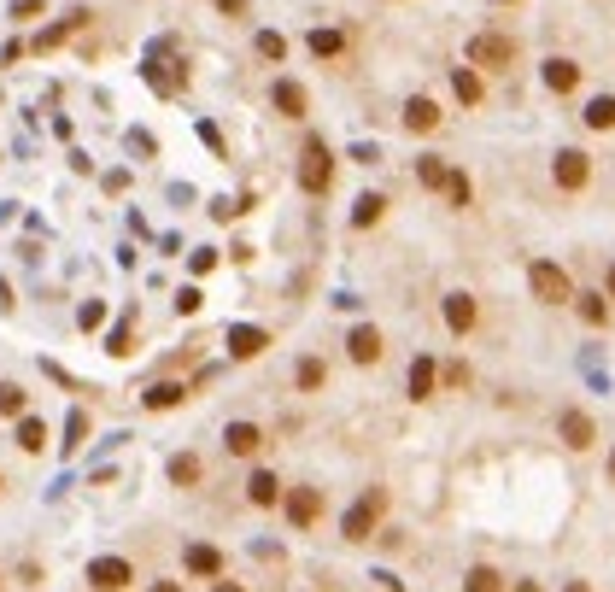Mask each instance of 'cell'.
<instances>
[{
  "instance_id": "1",
  "label": "cell",
  "mask_w": 615,
  "mask_h": 592,
  "mask_svg": "<svg viewBox=\"0 0 615 592\" xmlns=\"http://www.w3.org/2000/svg\"><path fill=\"white\" fill-rule=\"evenodd\" d=\"M463 59H469V65H481V71H510V65H516V42H510V36H498V29H481V36H469Z\"/></svg>"
},
{
  "instance_id": "2",
  "label": "cell",
  "mask_w": 615,
  "mask_h": 592,
  "mask_svg": "<svg viewBox=\"0 0 615 592\" xmlns=\"http://www.w3.org/2000/svg\"><path fill=\"white\" fill-rule=\"evenodd\" d=\"M528 288H533V299H539V305H569V299H574L569 270L551 264V258H533V264H528Z\"/></svg>"
},
{
  "instance_id": "3",
  "label": "cell",
  "mask_w": 615,
  "mask_h": 592,
  "mask_svg": "<svg viewBox=\"0 0 615 592\" xmlns=\"http://www.w3.org/2000/svg\"><path fill=\"white\" fill-rule=\"evenodd\" d=\"M381 516H387V493H381V487H369L364 499H358V505L346 510V522H340V534L352 539V546H358V539H369L381 528Z\"/></svg>"
},
{
  "instance_id": "4",
  "label": "cell",
  "mask_w": 615,
  "mask_h": 592,
  "mask_svg": "<svg viewBox=\"0 0 615 592\" xmlns=\"http://www.w3.org/2000/svg\"><path fill=\"white\" fill-rule=\"evenodd\" d=\"M299 188L305 194H328L335 188V153L322 142H305V153H299Z\"/></svg>"
},
{
  "instance_id": "5",
  "label": "cell",
  "mask_w": 615,
  "mask_h": 592,
  "mask_svg": "<svg viewBox=\"0 0 615 592\" xmlns=\"http://www.w3.org/2000/svg\"><path fill=\"white\" fill-rule=\"evenodd\" d=\"M551 176H557L562 194H580V188L592 182V158L580 153V147H562V153L551 158Z\"/></svg>"
},
{
  "instance_id": "6",
  "label": "cell",
  "mask_w": 615,
  "mask_h": 592,
  "mask_svg": "<svg viewBox=\"0 0 615 592\" xmlns=\"http://www.w3.org/2000/svg\"><path fill=\"white\" fill-rule=\"evenodd\" d=\"M281 510H287L294 528H317L322 522V487H287V493H281Z\"/></svg>"
},
{
  "instance_id": "7",
  "label": "cell",
  "mask_w": 615,
  "mask_h": 592,
  "mask_svg": "<svg viewBox=\"0 0 615 592\" xmlns=\"http://www.w3.org/2000/svg\"><path fill=\"white\" fill-rule=\"evenodd\" d=\"M129 580H135V569H129L124 557H94V564H88V587L94 592H124Z\"/></svg>"
},
{
  "instance_id": "8",
  "label": "cell",
  "mask_w": 615,
  "mask_h": 592,
  "mask_svg": "<svg viewBox=\"0 0 615 592\" xmlns=\"http://www.w3.org/2000/svg\"><path fill=\"white\" fill-rule=\"evenodd\" d=\"M557 440L569 451H587L592 440H598V423H592L587 410H562V417H557Z\"/></svg>"
},
{
  "instance_id": "9",
  "label": "cell",
  "mask_w": 615,
  "mask_h": 592,
  "mask_svg": "<svg viewBox=\"0 0 615 592\" xmlns=\"http://www.w3.org/2000/svg\"><path fill=\"white\" fill-rule=\"evenodd\" d=\"M440 317H446L451 335H469V328H475V317H481V305H475V294H446Z\"/></svg>"
},
{
  "instance_id": "10",
  "label": "cell",
  "mask_w": 615,
  "mask_h": 592,
  "mask_svg": "<svg viewBox=\"0 0 615 592\" xmlns=\"http://www.w3.org/2000/svg\"><path fill=\"white\" fill-rule=\"evenodd\" d=\"M346 353H352V364H381V353H387V340H381V328H352V340H346Z\"/></svg>"
},
{
  "instance_id": "11",
  "label": "cell",
  "mask_w": 615,
  "mask_h": 592,
  "mask_svg": "<svg viewBox=\"0 0 615 592\" xmlns=\"http://www.w3.org/2000/svg\"><path fill=\"white\" fill-rule=\"evenodd\" d=\"M182 569H188V575H199V580H217V575H223V551H217V546H188L182 551Z\"/></svg>"
},
{
  "instance_id": "12",
  "label": "cell",
  "mask_w": 615,
  "mask_h": 592,
  "mask_svg": "<svg viewBox=\"0 0 615 592\" xmlns=\"http://www.w3.org/2000/svg\"><path fill=\"white\" fill-rule=\"evenodd\" d=\"M223 446H229V458H258V446H264V428H258V423H229Z\"/></svg>"
},
{
  "instance_id": "13",
  "label": "cell",
  "mask_w": 615,
  "mask_h": 592,
  "mask_svg": "<svg viewBox=\"0 0 615 592\" xmlns=\"http://www.w3.org/2000/svg\"><path fill=\"white\" fill-rule=\"evenodd\" d=\"M405 129H410V135H428V129H440V106H433L428 94H410V100H405Z\"/></svg>"
},
{
  "instance_id": "14",
  "label": "cell",
  "mask_w": 615,
  "mask_h": 592,
  "mask_svg": "<svg viewBox=\"0 0 615 592\" xmlns=\"http://www.w3.org/2000/svg\"><path fill=\"white\" fill-rule=\"evenodd\" d=\"M405 387H410V399H433V387H440V364H433L428 353H422V358H410Z\"/></svg>"
},
{
  "instance_id": "15",
  "label": "cell",
  "mask_w": 615,
  "mask_h": 592,
  "mask_svg": "<svg viewBox=\"0 0 615 592\" xmlns=\"http://www.w3.org/2000/svg\"><path fill=\"white\" fill-rule=\"evenodd\" d=\"M264 346H270V335H264V328H229V358H258V353H264Z\"/></svg>"
},
{
  "instance_id": "16",
  "label": "cell",
  "mask_w": 615,
  "mask_h": 592,
  "mask_svg": "<svg viewBox=\"0 0 615 592\" xmlns=\"http://www.w3.org/2000/svg\"><path fill=\"white\" fill-rule=\"evenodd\" d=\"M270 100H276V112H281V118H305V106H311V100H305V88H299V83H287V77H281V83L270 88Z\"/></svg>"
},
{
  "instance_id": "17",
  "label": "cell",
  "mask_w": 615,
  "mask_h": 592,
  "mask_svg": "<svg viewBox=\"0 0 615 592\" xmlns=\"http://www.w3.org/2000/svg\"><path fill=\"white\" fill-rule=\"evenodd\" d=\"M574 83H580V65H574V59H546V88L551 94H574Z\"/></svg>"
},
{
  "instance_id": "18",
  "label": "cell",
  "mask_w": 615,
  "mask_h": 592,
  "mask_svg": "<svg viewBox=\"0 0 615 592\" xmlns=\"http://www.w3.org/2000/svg\"><path fill=\"white\" fill-rule=\"evenodd\" d=\"M247 499H252V505H258V510H270V505H281V481H276V475H270V469H258V475H252V481H247Z\"/></svg>"
},
{
  "instance_id": "19",
  "label": "cell",
  "mask_w": 615,
  "mask_h": 592,
  "mask_svg": "<svg viewBox=\"0 0 615 592\" xmlns=\"http://www.w3.org/2000/svg\"><path fill=\"white\" fill-rule=\"evenodd\" d=\"M199 475H206V464H199L194 451H176V458H170V481H176V487H199Z\"/></svg>"
},
{
  "instance_id": "20",
  "label": "cell",
  "mask_w": 615,
  "mask_h": 592,
  "mask_svg": "<svg viewBox=\"0 0 615 592\" xmlns=\"http://www.w3.org/2000/svg\"><path fill=\"white\" fill-rule=\"evenodd\" d=\"M83 24H88V12H83V6H77V12L65 18V24H53V29H42V36H36V53H47V47H59V42H65V36H70V29H83Z\"/></svg>"
},
{
  "instance_id": "21",
  "label": "cell",
  "mask_w": 615,
  "mask_h": 592,
  "mask_svg": "<svg viewBox=\"0 0 615 592\" xmlns=\"http://www.w3.org/2000/svg\"><path fill=\"white\" fill-rule=\"evenodd\" d=\"M188 387L182 381H158V387H147V410H170V405H182Z\"/></svg>"
},
{
  "instance_id": "22",
  "label": "cell",
  "mask_w": 615,
  "mask_h": 592,
  "mask_svg": "<svg viewBox=\"0 0 615 592\" xmlns=\"http://www.w3.org/2000/svg\"><path fill=\"white\" fill-rule=\"evenodd\" d=\"M463 592H504V575L492 564H475L469 575H463Z\"/></svg>"
},
{
  "instance_id": "23",
  "label": "cell",
  "mask_w": 615,
  "mask_h": 592,
  "mask_svg": "<svg viewBox=\"0 0 615 592\" xmlns=\"http://www.w3.org/2000/svg\"><path fill=\"white\" fill-rule=\"evenodd\" d=\"M451 88H457L463 106H481V77H475V65H457V71H451Z\"/></svg>"
},
{
  "instance_id": "24",
  "label": "cell",
  "mask_w": 615,
  "mask_h": 592,
  "mask_svg": "<svg viewBox=\"0 0 615 592\" xmlns=\"http://www.w3.org/2000/svg\"><path fill=\"white\" fill-rule=\"evenodd\" d=\"M574 311H580V323H592V328L610 323V305H603V294H574Z\"/></svg>"
},
{
  "instance_id": "25",
  "label": "cell",
  "mask_w": 615,
  "mask_h": 592,
  "mask_svg": "<svg viewBox=\"0 0 615 592\" xmlns=\"http://www.w3.org/2000/svg\"><path fill=\"white\" fill-rule=\"evenodd\" d=\"M311 53H317V59H340V53H346V36H340V29H311Z\"/></svg>"
},
{
  "instance_id": "26",
  "label": "cell",
  "mask_w": 615,
  "mask_h": 592,
  "mask_svg": "<svg viewBox=\"0 0 615 592\" xmlns=\"http://www.w3.org/2000/svg\"><path fill=\"white\" fill-rule=\"evenodd\" d=\"M299 393H317L322 381H328V364H322V358H299Z\"/></svg>"
},
{
  "instance_id": "27",
  "label": "cell",
  "mask_w": 615,
  "mask_h": 592,
  "mask_svg": "<svg viewBox=\"0 0 615 592\" xmlns=\"http://www.w3.org/2000/svg\"><path fill=\"white\" fill-rule=\"evenodd\" d=\"M587 129H615V94H598L587 106Z\"/></svg>"
},
{
  "instance_id": "28",
  "label": "cell",
  "mask_w": 615,
  "mask_h": 592,
  "mask_svg": "<svg viewBox=\"0 0 615 592\" xmlns=\"http://www.w3.org/2000/svg\"><path fill=\"white\" fill-rule=\"evenodd\" d=\"M18 446H24V451L47 446V423H42V417H24V423H18Z\"/></svg>"
},
{
  "instance_id": "29",
  "label": "cell",
  "mask_w": 615,
  "mask_h": 592,
  "mask_svg": "<svg viewBox=\"0 0 615 592\" xmlns=\"http://www.w3.org/2000/svg\"><path fill=\"white\" fill-rule=\"evenodd\" d=\"M381 212H387V199H381V194H364V199H358V212H352V223L369 229V223H381Z\"/></svg>"
},
{
  "instance_id": "30",
  "label": "cell",
  "mask_w": 615,
  "mask_h": 592,
  "mask_svg": "<svg viewBox=\"0 0 615 592\" xmlns=\"http://www.w3.org/2000/svg\"><path fill=\"white\" fill-rule=\"evenodd\" d=\"M417 182L422 188H446V158H417Z\"/></svg>"
},
{
  "instance_id": "31",
  "label": "cell",
  "mask_w": 615,
  "mask_h": 592,
  "mask_svg": "<svg viewBox=\"0 0 615 592\" xmlns=\"http://www.w3.org/2000/svg\"><path fill=\"white\" fill-rule=\"evenodd\" d=\"M446 194H451V206H469V199H475V182H469L463 170H446Z\"/></svg>"
},
{
  "instance_id": "32",
  "label": "cell",
  "mask_w": 615,
  "mask_h": 592,
  "mask_svg": "<svg viewBox=\"0 0 615 592\" xmlns=\"http://www.w3.org/2000/svg\"><path fill=\"white\" fill-rule=\"evenodd\" d=\"M0 417H24V387L18 381H0Z\"/></svg>"
},
{
  "instance_id": "33",
  "label": "cell",
  "mask_w": 615,
  "mask_h": 592,
  "mask_svg": "<svg viewBox=\"0 0 615 592\" xmlns=\"http://www.w3.org/2000/svg\"><path fill=\"white\" fill-rule=\"evenodd\" d=\"M258 53H264V59H276V65H281V59H287V36L264 29V36H258Z\"/></svg>"
},
{
  "instance_id": "34",
  "label": "cell",
  "mask_w": 615,
  "mask_h": 592,
  "mask_svg": "<svg viewBox=\"0 0 615 592\" xmlns=\"http://www.w3.org/2000/svg\"><path fill=\"white\" fill-rule=\"evenodd\" d=\"M77 323H83V328H100V323H106V305H100V299H88V305H83V317H77Z\"/></svg>"
},
{
  "instance_id": "35",
  "label": "cell",
  "mask_w": 615,
  "mask_h": 592,
  "mask_svg": "<svg viewBox=\"0 0 615 592\" xmlns=\"http://www.w3.org/2000/svg\"><path fill=\"white\" fill-rule=\"evenodd\" d=\"M176 311H182V317H194V311H199V288H182V294H176Z\"/></svg>"
},
{
  "instance_id": "36",
  "label": "cell",
  "mask_w": 615,
  "mask_h": 592,
  "mask_svg": "<svg viewBox=\"0 0 615 592\" xmlns=\"http://www.w3.org/2000/svg\"><path fill=\"white\" fill-rule=\"evenodd\" d=\"M440 376H446V387H463V381H469V364H446Z\"/></svg>"
},
{
  "instance_id": "37",
  "label": "cell",
  "mask_w": 615,
  "mask_h": 592,
  "mask_svg": "<svg viewBox=\"0 0 615 592\" xmlns=\"http://www.w3.org/2000/svg\"><path fill=\"white\" fill-rule=\"evenodd\" d=\"M12 12H18V18H36V12H42V0H18Z\"/></svg>"
},
{
  "instance_id": "38",
  "label": "cell",
  "mask_w": 615,
  "mask_h": 592,
  "mask_svg": "<svg viewBox=\"0 0 615 592\" xmlns=\"http://www.w3.org/2000/svg\"><path fill=\"white\" fill-rule=\"evenodd\" d=\"M217 6H223L229 18H240V12H247V0H217Z\"/></svg>"
},
{
  "instance_id": "39",
  "label": "cell",
  "mask_w": 615,
  "mask_h": 592,
  "mask_svg": "<svg viewBox=\"0 0 615 592\" xmlns=\"http://www.w3.org/2000/svg\"><path fill=\"white\" fill-rule=\"evenodd\" d=\"M147 592H182V580H153Z\"/></svg>"
},
{
  "instance_id": "40",
  "label": "cell",
  "mask_w": 615,
  "mask_h": 592,
  "mask_svg": "<svg viewBox=\"0 0 615 592\" xmlns=\"http://www.w3.org/2000/svg\"><path fill=\"white\" fill-rule=\"evenodd\" d=\"M211 592H247V587H235V580H223V575H217V587H211Z\"/></svg>"
},
{
  "instance_id": "41",
  "label": "cell",
  "mask_w": 615,
  "mask_h": 592,
  "mask_svg": "<svg viewBox=\"0 0 615 592\" xmlns=\"http://www.w3.org/2000/svg\"><path fill=\"white\" fill-rule=\"evenodd\" d=\"M562 592H592V587H587V580H569V587H562Z\"/></svg>"
},
{
  "instance_id": "42",
  "label": "cell",
  "mask_w": 615,
  "mask_h": 592,
  "mask_svg": "<svg viewBox=\"0 0 615 592\" xmlns=\"http://www.w3.org/2000/svg\"><path fill=\"white\" fill-rule=\"evenodd\" d=\"M516 592H539V587H533V580H516Z\"/></svg>"
},
{
  "instance_id": "43",
  "label": "cell",
  "mask_w": 615,
  "mask_h": 592,
  "mask_svg": "<svg viewBox=\"0 0 615 592\" xmlns=\"http://www.w3.org/2000/svg\"><path fill=\"white\" fill-rule=\"evenodd\" d=\"M610 299H615V264H610Z\"/></svg>"
},
{
  "instance_id": "44",
  "label": "cell",
  "mask_w": 615,
  "mask_h": 592,
  "mask_svg": "<svg viewBox=\"0 0 615 592\" xmlns=\"http://www.w3.org/2000/svg\"><path fill=\"white\" fill-rule=\"evenodd\" d=\"M610 481H615V451H610Z\"/></svg>"
}]
</instances>
